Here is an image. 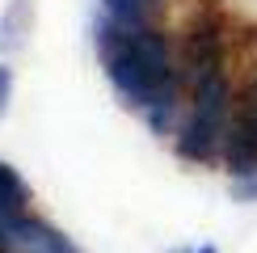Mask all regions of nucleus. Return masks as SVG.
<instances>
[{"label":"nucleus","mask_w":257,"mask_h":253,"mask_svg":"<svg viewBox=\"0 0 257 253\" xmlns=\"http://www.w3.org/2000/svg\"><path fill=\"white\" fill-rule=\"evenodd\" d=\"M97 55L105 68V80L114 84V93L144 114V122L156 135H169L181 126L186 114V76L177 68V42L160 21H110L101 17L97 30Z\"/></svg>","instance_id":"1"},{"label":"nucleus","mask_w":257,"mask_h":253,"mask_svg":"<svg viewBox=\"0 0 257 253\" xmlns=\"http://www.w3.org/2000/svg\"><path fill=\"white\" fill-rule=\"evenodd\" d=\"M177 68L186 76V89L202 76H215V72H228V30L215 13H194L186 21L177 38Z\"/></svg>","instance_id":"2"},{"label":"nucleus","mask_w":257,"mask_h":253,"mask_svg":"<svg viewBox=\"0 0 257 253\" xmlns=\"http://www.w3.org/2000/svg\"><path fill=\"white\" fill-rule=\"evenodd\" d=\"M228 122H232V118H219V114H202V110H190V105H186V114H181V126L173 131V152H177L186 165H198V169L219 165Z\"/></svg>","instance_id":"3"},{"label":"nucleus","mask_w":257,"mask_h":253,"mask_svg":"<svg viewBox=\"0 0 257 253\" xmlns=\"http://www.w3.org/2000/svg\"><path fill=\"white\" fill-rule=\"evenodd\" d=\"M223 173L232 182L240 177H257V122L249 118V110L236 101L232 110V122H228V135H223V156H219Z\"/></svg>","instance_id":"4"},{"label":"nucleus","mask_w":257,"mask_h":253,"mask_svg":"<svg viewBox=\"0 0 257 253\" xmlns=\"http://www.w3.org/2000/svg\"><path fill=\"white\" fill-rule=\"evenodd\" d=\"M13 253H80L63 232L42 215H21L13 228Z\"/></svg>","instance_id":"5"},{"label":"nucleus","mask_w":257,"mask_h":253,"mask_svg":"<svg viewBox=\"0 0 257 253\" xmlns=\"http://www.w3.org/2000/svg\"><path fill=\"white\" fill-rule=\"evenodd\" d=\"M0 211L5 215H26L30 211V186L21 182V173L13 165L0 161Z\"/></svg>","instance_id":"6"},{"label":"nucleus","mask_w":257,"mask_h":253,"mask_svg":"<svg viewBox=\"0 0 257 253\" xmlns=\"http://www.w3.org/2000/svg\"><path fill=\"white\" fill-rule=\"evenodd\" d=\"M160 5H165V0H101V17L135 26V21H156Z\"/></svg>","instance_id":"7"},{"label":"nucleus","mask_w":257,"mask_h":253,"mask_svg":"<svg viewBox=\"0 0 257 253\" xmlns=\"http://www.w3.org/2000/svg\"><path fill=\"white\" fill-rule=\"evenodd\" d=\"M30 34V0H17L5 17H0V51H17Z\"/></svg>","instance_id":"8"},{"label":"nucleus","mask_w":257,"mask_h":253,"mask_svg":"<svg viewBox=\"0 0 257 253\" xmlns=\"http://www.w3.org/2000/svg\"><path fill=\"white\" fill-rule=\"evenodd\" d=\"M232 198H236V203H257V177H240V182H232Z\"/></svg>","instance_id":"9"},{"label":"nucleus","mask_w":257,"mask_h":253,"mask_svg":"<svg viewBox=\"0 0 257 253\" xmlns=\"http://www.w3.org/2000/svg\"><path fill=\"white\" fill-rule=\"evenodd\" d=\"M9 97H13V72L0 63V114L9 110Z\"/></svg>","instance_id":"10"},{"label":"nucleus","mask_w":257,"mask_h":253,"mask_svg":"<svg viewBox=\"0 0 257 253\" xmlns=\"http://www.w3.org/2000/svg\"><path fill=\"white\" fill-rule=\"evenodd\" d=\"M240 105H244V110H249V118L257 122V76H253V84H249V89L240 93Z\"/></svg>","instance_id":"11"},{"label":"nucleus","mask_w":257,"mask_h":253,"mask_svg":"<svg viewBox=\"0 0 257 253\" xmlns=\"http://www.w3.org/2000/svg\"><path fill=\"white\" fill-rule=\"evenodd\" d=\"M194 253H219V249H215V245H198Z\"/></svg>","instance_id":"12"}]
</instances>
